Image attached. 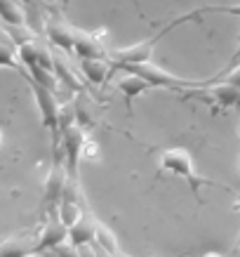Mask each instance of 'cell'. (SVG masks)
Returning <instances> with one entry per match:
<instances>
[{"instance_id": "cell-1", "label": "cell", "mask_w": 240, "mask_h": 257, "mask_svg": "<svg viewBox=\"0 0 240 257\" xmlns=\"http://www.w3.org/2000/svg\"><path fill=\"white\" fill-rule=\"evenodd\" d=\"M158 172L163 175V172H167V175H174V177L184 179L186 184H188V189H191V194L200 201V189L202 187H219V189H226L228 191V187L226 184H219V182H214V179L209 177H200L198 175V170H195L193 165V156H191V151H186L184 147H174V149H165L163 154H160V158H158Z\"/></svg>"}, {"instance_id": "cell-2", "label": "cell", "mask_w": 240, "mask_h": 257, "mask_svg": "<svg viewBox=\"0 0 240 257\" xmlns=\"http://www.w3.org/2000/svg\"><path fill=\"white\" fill-rule=\"evenodd\" d=\"M113 71H130V73H137L144 80L151 83V87H160V90H174V92H191V90H198V87L209 85L212 80H193V78H179L170 71H165L163 66L153 64L151 59L148 62H139V64H113L111 66Z\"/></svg>"}, {"instance_id": "cell-3", "label": "cell", "mask_w": 240, "mask_h": 257, "mask_svg": "<svg viewBox=\"0 0 240 257\" xmlns=\"http://www.w3.org/2000/svg\"><path fill=\"white\" fill-rule=\"evenodd\" d=\"M202 15V10H195L193 15H186V17H179V19H174L172 24H167L163 31H158L155 36H151L148 40H141V43H137V45H130V47H123V50H113L109 57V62L113 64H139V62H148L151 59V52H153V47L158 40H163L167 33L174 29V26H179V24L184 22H191V19H198V17Z\"/></svg>"}, {"instance_id": "cell-4", "label": "cell", "mask_w": 240, "mask_h": 257, "mask_svg": "<svg viewBox=\"0 0 240 257\" xmlns=\"http://www.w3.org/2000/svg\"><path fill=\"white\" fill-rule=\"evenodd\" d=\"M29 85H31V92L36 97V104H38L43 127H47L52 133V144L59 147V142H62V133H59V109H62V104L57 101V92L47 90L45 85H40L31 78H29Z\"/></svg>"}, {"instance_id": "cell-5", "label": "cell", "mask_w": 240, "mask_h": 257, "mask_svg": "<svg viewBox=\"0 0 240 257\" xmlns=\"http://www.w3.org/2000/svg\"><path fill=\"white\" fill-rule=\"evenodd\" d=\"M85 127L80 125H71L62 133V142H59V149L64 154V163H66V170H69L71 177H78V165H80V158H83V147H85Z\"/></svg>"}, {"instance_id": "cell-6", "label": "cell", "mask_w": 240, "mask_h": 257, "mask_svg": "<svg viewBox=\"0 0 240 257\" xmlns=\"http://www.w3.org/2000/svg\"><path fill=\"white\" fill-rule=\"evenodd\" d=\"M69 170H66V163H64V154L62 158H57L55 165H52V170L47 172L45 177V184H43V205L50 208V210H55L59 201H62L64 196V189H66V182H69Z\"/></svg>"}, {"instance_id": "cell-7", "label": "cell", "mask_w": 240, "mask_h": 257, "mask_svg": "<svg viewBox=\"0 0 240 257\" xmlns=\"http://www.w3.org/2000/svg\"><path fill=\"white\" fill-rule=\"evenodd\" d=\"M45 36L52 43V47L62 50L66 55H73V43H76V29L69 22H64L62 17L52 12L45 22Z\"/></svg>"}, {"instance_id": "cell-8", "label": "cell", "mask_w": 240, "mask_h": 257, "mask_svg": "<svg viewBox=\"0 0 240 257\" xmlns=\"http://www.w3.org/2000/svg\"><path fill=\"white\" fill-rule=\"evenodd\" d=\"M64 241H69V226L59 219L55 208V210H50V217H47L45 226L40 229L38 238H36V252H47Z\"/></svg>"}, {"instance_id": "cell-9", "label": "cell", "mask_w": 240, "mask_h": 257, "mask_svg": "<svg viewBox=\"0 0 240 257\" xmlns=\"http://www.w3.org/2000/svg\"><path fill=\"white\" fill-rule=\"evenodd\" d=\"M73 55L78 59H109L111 52L104 47L97 36L87 31H78L76 29V43H73Z\"/></svg>"}, {"instance_id": "cell-10", "label": "cell", "mask_w": 240, "mask_h": 257, "mask_svg": "<svg viewBox=\"0 0 240 257\" xmlns=\"http://www.w3.org/2000/svg\"><path fill=\"white\" fill-rule=\"evenodd\" d=\"M116 87H118V92H120V94L125 97L127 106H130V104H132L134 99H137V97L146 94L148 90H153L148 80H144L141 76H137V73H130V71H125L123 78H118V80H116Z\"/></svg>"}, {"instance_id": "cell-11", "label": "cell", "mask_w": 240, "mask_h": 257, "mask_svg": "<svg viewBox=\"0 0 240 257\" xmlns=\"http://www.w3.org/2000/svg\"><path fill=\"white\" fill-rule=\"evenodd\" d=\"M205 90H207L209 99L217 101L221 109H240V87L224 80V83H217V85H205Z\"/></svg>"}, {"instance_id": "cell-12", "label": "cell", "mask_w": 240, "mask_h": 257, "mask_svg": "<svg viewBox=\"0 0 240 257\" xmlns=\"http://www.w3.org/2000/svg\"><path fill=\"white\" fill-rule=\"evenodd\" d=\"M97 238V219L92 215H83L73 226H69V241L73 245H87V243H94Z\"/></svg>"}, {"instance_id": "cell-13", "label": "cell", "mask_w": 240, "mask_h": 257, "mask_svg": "<svg viewBox=\"0 0 240 257\" xmlns=\"http://www.w3.org/2000/svg\"><path fill=\"white\" fill-rule=\"evenodd\" d=\"M36 252V241L31 236H10L0 241V257H29Z\"/></svg>"}, {"instance_id": "cell-14", "label": "cell", "mask_w": 240, "mask_h": 257, "mask_svg": "<svg viewBox=\"0 0 240 257\" xmlns=\"http://www.w3.org/2000/svg\"><path fill=\"white\" fill-rule=\"evenodd\" d=\"M80 71H83V76H85L90 83H94V85H104L106 78L113 73L109 59H80Z\"/></svg>"}, {"instance_id": "cell-15", "label": "cell", "mask_w": 240, "mask_h": 257, "mask_svg": "<svg viewBox=\"0 0 240 257\" xmlns=\"http://www.w3.org/2000/svg\"><path fill=\"white\" fill-rule=\"evenodd\" d=\"M55 73H57V78H59V83H64V85L69 87V90H73V92L85 90V85L80 83V78L73 73L71 64L66 62V52H62V50H55Z\"/></svg>"}, {"instance_id": "cell-16", "label": "cell", "mask_w": 240, "mask_h": 257, "mask_svg": "<svg viewBox=\"0 0 240 257\" xmlns=\"http://www.w3.org/2000/svg\"><path fill=\"white\" fill-rule=\"evenodd\" d=\"M0 19L8 26H26V8L22 0H0Z\"/></svg>"}, {"instance_id": "cell-17", "label": "cell", "mask_w": 240, "mask_h": 257, "mask_svg": "<svg viewBox=\"0 0 240 257\" xmlns=\"http://www.w3.org/2000/svg\"><path fill=\"white\" fill-rule=\"evenodd\" d=\"M94 243H97V245H99L109 257H125L123 250H120V245H118L116 234H113L104 222H99V219H97V238H94Z\"/></svg>"}, {"instance_id": "cell-18", "label": "cell", "mask_w": 240, "mask_h": 257, "mask_svg": "<svg viewBox=\"0 0 240 257\" xmlns=\"http://www.w3.org/2000/svg\"><path fill=\"white\" fill-rule=\"evenodd\" d=\"M73 106H76V123L80 127H92L94 125V116H92V101L87 97L85 90L76 92V99H73Z\"/></svg>"}, {"instance_id": "cell-19", "label": "cell", "mask_w": 240, "mask_h": 257, "mask_svg": "<svg viewBox=\"0 0 240 257\" xmlns=\"http://www.w3.org/2000/svg\"><path fill=\"white\" fill-rule=\"evenodd\" d=\"M29 69V78L40 83V85H45L47 90H52L57 92V85H59V78H57V73L52 69H45V66H40V64H31V66H26Z\"/></svg>"}, {"instance_id": "cell-20", "label": "cell", "mask_w": 240, "mask_h": 257, "mask_svg": "<svg viewBox=\"0 0 240 257\" xmlns=\"http://www.w3.org/2000/svg\"><path fill=\"white\" fill-rule=\"evenodd\" d=\"M57 215H59V219H62L66 226H73L78 219L85 215V212H83V208H80V203H76V201H59V205H57Z\"/></svg>"}, {"instance_id": "cell-21", "label": "cell", "mask_w": 240, "mask_h": 257, "mask_svg": "<svg viewBox=\"0 0 240 257\" xmlns=\"http://www.w3.org/2000/svg\"><path fill=\"white\" fill-rule=\"evenodd\" d=\"M0 66H8V69H15V71L22 69L17 47L12 43H0Z\"/></svg>"}, {"instance_id": "cell-22", "label": "cell", "mask_w": 240, "mask_h": 257, "mask_svg": "<svg viewBox=\"0 0 240 257\" xmlns=\"http://www.w3.org/2000/svg\"><path fill=\"white\" fill-rule=\"evenodd\" d=\"M71 125H76V106H73V101H66L59 109V133H64Z\"/></svg>"}, {"instance_id": "cell-23", "label": "cell", "mask_w": 240, "mask_h": 257, "mask_svg": "<svg viewBox=\"0 0 240 257\" xmlns=\"http://www.w3.org/2000/svg\"><path fill=\"white\" fill-rule=\"evenodd\" d=\"M47 257H83V255H80V248H78V245H73L71 241H64V243H59L57 248L47 250Z\"/></svg>"}, {"instance_id": "cell-24", "label": "cell", "mask_w": 240, "mask_h": 257, "mask_svg": "<svg viewBox=\"0 0 240 257\" xmlns=\"http://www.w3.org/2000/svg\"><path fill=\"white\" fill-rule=\"evenodd\" d=\"M224 80H226V83H231V85H235V87H240V64H238V66H233V69L226 73Z\"/></svg>"}, {"instance_id": "cell-25", "label": "cell", "mask_w": 240, "mask_h": 257, "mask_svg": "<svg viewBox=\"0 0 240 257\" xmlns=\"http://www.w3.org/2000/svg\"><path fill=\"white\" fill-rule=\"evenodd\" d=\"M24 5H36V8H47V0H22Z\"/></svg>"}, {"instance_id": "cell-26", "label": "cell", "mask_w": 240, "mask_h": 257, "mask_svg": "<svg viewBox=\"0 0 240 257\" xmlns=\"http://www.w3.org/2000/svg\"><path fill=\"white\" fill-rule=\"evenodd\" d=\"M29 257H47V252H31Z\"/></svg>"}, {"instance_id": "cell-27", "label": "cell", "mask_w": 240, "mask_h": 257, "mask_svg": "<svg viewBox=\"0 0 240 257\" xmlns=\"http://www.w3.org/2000/svg\"><path fill=\"white\" fill-rule=\"evenodd\" d=\"M0 144H3V130H0Z\"/></svg>"}]
</instances>
